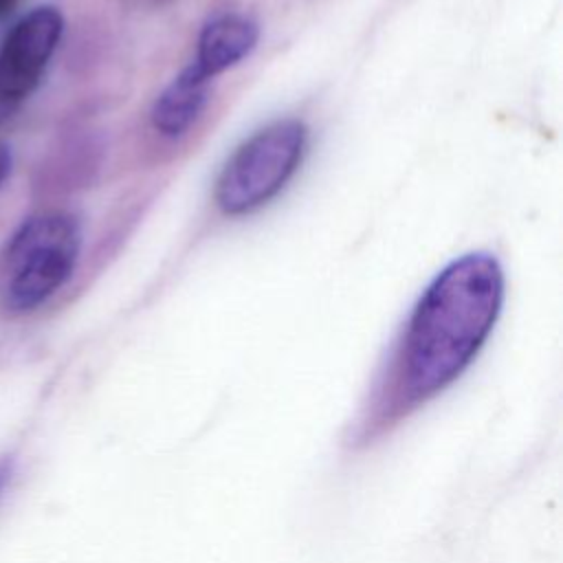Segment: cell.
Segmentation results:
<instances>
[{"mask_svg":"<svg viewBox=\"0 0 563 563\" xmlns=\"http://www.w3.org/2000/svg\"><path fill=\"white\" fill-rule=\"evenodd\" d=\"M81 229L66 211H44L24 220L0 257V299L11 312H31L48 301L73 275Z\"/></svg>","mask_w":563,"mask_h":563,"instance_id":"2","label":"cell"},{"mask_svg":"<svg viewBox=\"0 0 563 563\" xmlns=\"http://www.w3.org/2000/svg\"><path fill=\"white\" fill-rule=\"evenodd\" d=\"M504 286L501 264L482 251L453 260L433 277L389 372L352 427V444H369L391 431L471 365L501 312Z\"/></svg>","mask_w":563,"mask_h":563,"instance_id":"1","label":"cell"},{"mask_svg":"<svg viewBox=\"0 0 563 563\" xmlns=\"http://www.w3.org/2000/svg\"><path fill=\"white\" fill-rule=\"evenodd\" d=\"M11 475H13V460L4 455V457H0V495L7 488V484L11 482Z\"/></svg>","mask_w":563,"mask_h":563,"instance_id":"7","label":"cell"},{"mask_svg":"<svg viewBox=\"0 0 563 563\" xmlns=\"http://www.w3.org/2000/svg\"><path fill=\"white\" fill-rule=\"evenodd\" d=\"M209 77L191 62L156 97L152 125L165 136H180L202 112L209 95Z\"/></svg>","mask_w":563,"mask_h":563,"instance_id":"6","label":"cell"},{"mask_svg":"<svg viewBox=\"0 0 563 563\" xmlns=\"http://www.w3.org/2000/svg\"><path fill=\"white\" fill-rule=\"evenodd\" d=\"M9 172H11V152L4 143H0V185L7 180Z\"/></svg>","mask_w":563,"mask_h":563,"instance_id":"8","label":"cell"},{"mask_svg":"<svg viewBox=\"0 0 563 563\" xmlns=\"http://www.w3.org/2000/svg\"><path fill=\"white\" fill-rule=\"evenodd\" d=\"M15 4H18V0H0V18H2L4 13H9Z\"/></svg>","mask_w":563,"mask_h":563,"instance_id":"9","label":"cell"},{"mask_svg":"<svg viewBox=\"0 0 563 563\" xmlns=\"http://www.w3.org/2000/svg\"><path fill=\"white\" fill-rule=\"evenodd\" d=\"M308 145V130L299 119H279L253 132L227 158L216 180V202L229 216L249 213L295 176Z\"/></svg>","mask_w":563,"mask_h":563,"instance_id":"3","label":"cell"},{"mask_svg":"<svg viewBox=\"0 0 563 563\" xmlns=\"http://www.w3.org/2000/svg\"><path fill=\"white\" fill-rule=\"evenodd\" d=\"M260 26L253 18L238 11L213 15L198 35L194 64L209 79L240 64L257 44Z\"/></svg>","mask_w":563,"mask_h":563,"instance_id":"5","label":"cell"},{"mask_svg":"<svg viewBox=\"0 0 563 563\" xmlns=\"http://www.w3.org/2000/svg\"><path fill=\"white\" fill-rule=\"evenodd\" d=\"M64 33L62 13L42 4L22 15L0 44V106L24 101L40 84Z\"/></svg>","mask_w":563,"mask_h":563,"instance_id":"4","label":"cell"}]
</instances>
